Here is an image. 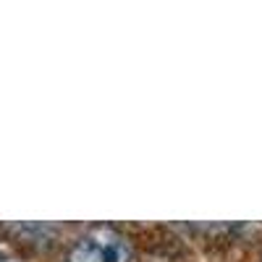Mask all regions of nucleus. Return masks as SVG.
I'll list each match as a JSON object with an SVG mask.
<instances>
[{"instance_id":"obj_1","label":"nucleus","mask_w":262,"mask_h":262,"mask_svg":"<svg viewBox=\"0 0 262 262\" xmlns=\"http://www.w3.org/2000/svg\"><path fill=\"white\" fill-rule=\"evenodd\" d=\"M69 262H131V247L123 236L107 228H97L71 247Z\"/></svg>"}]
</instances>
